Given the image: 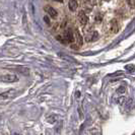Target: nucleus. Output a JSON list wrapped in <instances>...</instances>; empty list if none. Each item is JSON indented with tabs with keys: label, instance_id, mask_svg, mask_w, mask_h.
Wrapping results in <instances>:
<instances>
[{
	"label": "nucleus",
	"instance_id": "obj_1",
	"mask_svg": "<svg viewBox=\"0 0 135 135\" xmlns=\"http://www.w3.org/2000/svg\"><path fill=\"white\" fill-rule=\"evenodd\" d=\"M74 39H75V37L73 36L72 30H71V29H68V30L65 32V35H64V43H72Z\"/></svg>",
	"mask_w": 135,
	"mask_h": 135
},
{
	"label": "nucleus",
	"instance_id": "obj_2",
	"mask_svg": "<svg viewBox=\"0 0 135 135\" xmlns=\"http://www.w3.org/2000/svg\"><path fill=\"white\" fill-rule=\"evenodd\" d=\"M2 81H5V82H14V81H17V77L16 75L14 74H3L2 75Z\"/></svg>",
	"mask_w": 135,
	"mask_h": 135
},
{
	"label": "nucleus",
	"instance_id": "obj_3",
	"mask_svg": "<svg viewBox=\"0 0 135 135\" xmlns=\"http://www.w3.org/2000/svg\"><path fill=\"white\" fill-rule=\"evenodd\" d=\"M77 18H78V22H79V24L81 25H86L87 24V22H88V18H87V16H86V13L83 11H80L78 13Z\"/></svg>",
	"mask_w": 135,
	"mask_h": 135
},
{
	"label": "nucleus",
	"instance_id": "obj_4",
	"mask_svg": "<svg viewBox=\"0 0 135 135\" xmlns=\"http://www.w3.org/2000/svg\"><path fill=\"white\" fill-rule=\"evenodd\" d=\"M110 30L113 32V33H118V31H119V25H118V22H117L116 19L111 20Z\"/></svg>",
	"mask_w": 135,
	"mask_h": 135
},
{
	"label": "nucleus",
	"instance_id": "obj_5",
	"mask_svg": "<svg viewBox=\"0 0 135 135\" xmlns=\"http://www.w3.org/2000/svg\"><path fill=\"white\" fill-rule=\"evenodd\" d=\"M74 34H75V40H76V42H77V46L79 47V46L82 45V37H81L80 33L78 32V30H75V31H74Z\"/></svg>",
	"mask_w": 135,
	"mask_h": 135
},
{
	"label": "nucleus",
	"instance_id": "obj_6",
	"mask_svg": "<svg viewBox=\"0 0 135 135\" xmlns=\"http://www.w3.org/2000/svg\"><path fill=\"white\" fill-rule=\"evenodd\" d=\"M45 10L47 11V12L49 13L50 15L53 17V18H56L57 17V15H58V13H57V11L54 9V8H52V7H49V6H46L45 7Z\"/></svg>",
	"mask_w": 135,
	"mask_h": 135
},
{
	"label": "nucleus",
	"instance_id": "obj_7",
	"mask_svg": "<svg viewBox=\"0 0 135 135\" xmlns=\"http://www.w3.org/2000/svg\"><path fill=\"white\" fill-rule=\"evenodd\" d=\"M78 4H77V1L76 0H69V3H68V7L71 11H75L76 8H77Z\"/></svg>",
	"mask_w": 135,
	"mask_h": 135
},
{
	"label": "nucleus",
	"instance_id": "obj_8",
	"mask_svg": "<svg viewBox=\"0 0 135 135\" xmlns=\"http://www.w3.org/2000/svg\"><path fill=\"white\" fill-rule=\"evenodd\" d=\"M98 38V34L97 33V32H93L89 36H87V38H86V41L87 42H91V41H96L97 39Z\"/></svg>",
	"mask_w": 135,
	"mask_h": 135
},
{
	"label": "nucleus",
	"instance_id": "obj_9",
	"mask_svg": "<svg viewBox=\"0 0 135 135\" xmlns=\"http://www.w3.org/2000/svg\"><path fill=\"white\" fill-rule=\"evenodd\" d=\"M129 72H133V71H135V65H133V64H130V65H126V67H125Z\"/></svg>",
	"mask_w": 135,
	"mask_h": 135
},
{
	"label": "nucleus",
	"instance_id": "obj_10",
	"mask_svg": "<svg viewBox=\"0 0 135 135\" xmlns=\"http://www.w3.org/2000/svg\"><path fill=\"white\" fill-rule=\"evenodd\" d=\"M17 68H19L20 70H17V71H19V72H22L23 74H29V68H26V67H17Z\"/></svg>",
	"mask_w": 135,
	"mask_h": 135
},
{
	"label": "nucleus",
	"instance_id": "obj_11",
	"mask_svg": "<svg viewBox=\"0 0 135 135\" xmlns=\"http://www.w3.org/2000/svg\"><path fill=\"white\" fill-rule=\"evenodd\" d=\"M125 90H126L125 86H121V87H119L117 89V94H123V93H125Z\"/></svg>",
	"mask_w": 135,
	"mask_h": 135
},
{
	"label": "nucleus",
	"instance_id": "obj_12",
	"mask_svg": "<svg viewBox=\"0 0 135 135\" xmlns=\"http://www.w3.org/2000/svg\"><path fill=\"white\" fill-rule=\"evenodd\" d=\"M128 3H129L130 5H132V6H134L135 5V0H128Z\"/></svg>",
	"mask_w": 135,
	"mask_h": 135
},
{
	"label": "nucleus",
	"instance_id": "obj_13",
	"mask_svg": "<svg viewBox=\"0 0 135 135\" xmlns=\"http://www.w3.org/2000/svg\"><path fill=\"white\" fill-rule=\"evenodd\" d=\"M44 19H45L46 24H48V25H50V20H49V18H48V16H45V17H44Z\"/></svg>",
	"mask_w": 135,
	"mask_h": 135
},
{
	"label": "nucleus",
	"instance_id": "obj_14",
	"mask_svg": "<svg viewBox=\"0 0 135 135\" xmlns=\"http://www.w3.org/2000/svg\"><path fill=\"white\" fill-rule=\"evenodd\" d=\"M76 97H77V98L79 97V91H77V93H76Z\"/></svg>",
	"mask_w": 135,
	"mask_h": 135
},
{
	"label": "nucleus",
	"instance_id": "obj_15",
	"mask_svg": "<svg viewBox=\"0 0 135 135\" xmlns=\"http://www.w3.org/2000/svg\"><path fill=\"white\" fill-rule=\"evenodd\" d=\"M55 1H59V2H62L63 0H55Z\"/></svg>",
	"mask_w": 135,
	"mask_h": 135
},
{
	"label": "nucleus",
	"instance_id": "obj_16",
	"mask_svg": "<svg viewBox=\"0 0 135 135\" xmlns=\"http://www.w3.org/2000/svg\"><path fill=\"white\" fill-rule=\"evenodd\" d=\"M106 1H110V0H106Z\"/></svg>",
	"mask_w": 135,
	"mask_h": 135
}]
</instances>
